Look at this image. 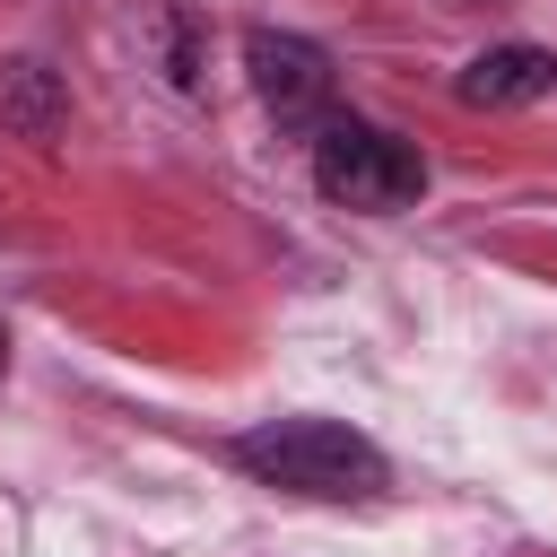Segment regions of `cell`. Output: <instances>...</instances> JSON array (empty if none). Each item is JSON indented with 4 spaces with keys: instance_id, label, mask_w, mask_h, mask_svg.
<instances>
[{
    "instance_id": "5",
    "label": "cell",
    "mask_w": 557,
    "mask_h": 557,
    "mask_svg": "<svg viewBox=\"0 0 557 557\" xmlns=\"http://www.w3.org/2000/svg\"><path fill=\"white\" fill-rule=\"evenodd\" d=\"M0 122H9L17 139H35V148L61 139V122H70V87L52 78V61H9V70H0Z\"/></svg>"
},
{
    "instance_id": "2",
    "label": "cell",
    "mask_w": 557,
    "mask_h": 557,
    "mask_svg": "<svg viewBox=\"0 0 557 557\" xmlns=\"http://www.w3.org/2000/svg\"><path fill=\"white\" fill-rule=\"evenodd\" d=\"M313 183L322 200L339 209H366V218H392L426 191V157L409 139H392L383 122H357V113H322L313 122Z\"/></svg>"
},
{
    "instance_id": "1",
    "label": "cell",
    "mask_w": 557,
    "mask_h": 557,
    "mask_svg": "<svg viewBox=\"0 0 557 557\" xmlns=\"http://www.w3.org/2000/svg\"><path fill=\"white\" fill-rule=\"evenodd\" d=\"M226 453L244 479H261L278 496H313V505H374L392 487V461L339 418H261Z\"/></svg>"
},
{
    "instance_id": "3",
    "label": "cell",
    "mask_w": 557,
    "mask_h": 557,
    "mask_svg": "<svg viewBox=\"0 0 557 557\" xmlns=\"http://www.w3.org/2000/svg\"><path fill=\"white\" fill-rule=\"evenodd\" d=\"M244 61H252V87H261V104L278 113V131H305V139H313V122L331 113V52H322L313 35L252 26V35H244Z\"/></svg>"
},
{
    "instance_id": "4",
    "label": "cell",
    "mask_w": 557,
    "mask_h": 557,
    "mask_svg": "<svg viewBox=\"0 0 557 557\" xmlns=\"http://www.w3.org/2000/svg\"><path fill=\"white\" fill-rule=\"evenodd\" d=\"M453 96H461V104H487V113L540 104V96H557V52H548V44H487V52L453 78Z\"/></svg>"
},
{
    "instance_id": "6",
    "label": "cell",
    "mask_w": 557,
    "mask_h": 557,
    "mask_svg": "<svg viewBox=\"0 0 557 557\" xmlns=\"http://www.w3.org/2000/svg\"><path fill=\"white\" fill-rule=\"evenodd\" d=\"M0 374H9V331H0Z\"/></svg>"
}]
</instances>
